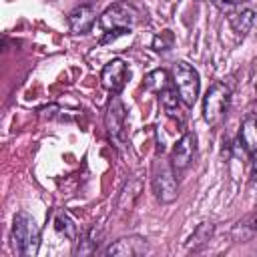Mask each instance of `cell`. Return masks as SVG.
<instances>
[{
	"instance_id": "obj_4",
	"label": "cell",
	"mask_w": 257,
	"mask_h": 257,
	"mask_svg": "<svg viewBox=\"0 0 257 257\" xmlns=\"http://www.w3.org/2000/svg\"><path fill=\"white\" fill-rule=\"evenodd\" d=\"M151 187L159 203H173L179 197V183H177V173L171 165V161L157 159L151 169Z\"/></svg>"
},
{
	"instance_id": "obj_11",
	"label": "cell",
	"mask_w": 257,
	"mask_h": 257,
	"mask_svg": "<svg viewBox=\"0 0 257 257\" xmlns=\"http://www.w3.org/2000/svg\"><path fill=\"white\" fill-rule=\"evenodd\" d=\"M237 143H239L249 155H253V153L257 151V112H251V114H247V116L241 120Z\"/></svg>"
},
{
	"instance_id": "obj_2",
	"label": "cell",
	"mask_w": 257,
	"mask_h": 257,
	"mask_svg": "<svg viewBox=\"0 0 257 257\" xmlns=\"http://www.w3.org/2000/svg\"><path fill=\"white\" fill-rule=\"evenodd\" d=\"M137 20H139V12L128 2H114V4H110L98 16V26L104 32V38L100 42L104 44L108 40H114L120 34H126L137 24Z\"/></svg>"
},
{
	"instance_id": "obj_20",
	"label": "cell",
	"mask_w": 257,
	"mask_h": 257,
	"mask_svg": "<svg viewBox=\"0 0 257 257\" xmlns=\"http://www.w3.org/2000/svg\"><path fill=\"white\" fill-rule=\"evenodd\" d=\"M211 2H213L217 8H221V10H225V12H231L233 8L245 4L247 0H211Z\"/></svg>"
},
{
	"instance_id": "obj_9",
	"label": "cell",
	"mask_w": 257,
	"mask_h": 257,
	"mask_svg": "<svg viewBox=\"0 0 257 257\" xmlns=\"http://www.w3.org/2000/svg\"><path fill=\"white\" fill-rule=\"evenodd\" d=\"M94 22H96V10L90 4L76 6L74 10L68 12V28H70L72 34H86V32H90Z\"/></svg>"
},
{
	"instance_id": "obj_21",
	"label": "cell",
	"mask_w": 257,
	"mask_h": 257,
	"mask_svg": "<svg viewBox=\"0 0 257 257\" xmlns=\"http://www.w3.org/2000/svg\"><path fill=\"white\" fill-rule=\"evenodd\" d=\"M251 187L257 189V151L251 155Z\"/></svg>"
},
{
	"instance_id": "obj_8",
	"label": "cell",
	"mask_w": 257,
	"mask_h": 257,
	"mask_svg": "<svg viewBox=\"0 0 257 257\" xmlns=\"http://www.w3.org/2000/svg\"><path fill=\"white\" fill-rule=\"evenodd\" d=\"M126 78H128V66L122 58H112L108 60L104 66H102V72H100V84L112 92V94H118L124 84H126Z\"/></svg>"
},
{
	"instance_id": "obj_14",
	"label": "cell",
	"mask_w": 257,
	"mask_h": 257,
	"mask_svg": "<svg viewBox=\"0 0 257 257\" xmlns=\"http://www.w3.org/2000/svg\"><path fill=\"white\" fill-rule=\"evenodd\" d=\"M141 191H143V181H141L139 177H131V179L126 181V185L122 187V191H120V197H118V209L124 211V213L131 211L133 205H135V201L139 199Z\"/></svg>"
},
{
	"instance_id": "obj_10",
	"label": "cell",
	"mask_w": 257,
	"mask_h": 257,
	"mask_svg": "<svg viewBox=\"0 0 257 257\" xmlns=\"http://www.w3.org/2000/svg\"><path fill=\"white\" fill-rule=\"evenodd\" d=\"M147 251V241L139 235H131V237H122L118 241H114L110 247H106L104 255H118V257H135V255H143Z\"/></svg>"
},
{
	"instance_id": "obj_17",
	"label": "cell",
	"mask_w": 257,
	"mask_h": 257,
	"mask_svg": "<svg viewBox=\"0 0 257 257\" xmlns=\"http://www.w3.org/2000/svg\"><path fill=\"white\" fill-rule=\"evenodd\" d=\"M54 229H56L58 235H62V237H66V239H70V241L76 243V239H78V227L68 217V213L56 211V215H54Z\"/></svg>"
},
{
	"instance_id": "obj_13",
	"label": "cell",
	"mask_w": 257,
	"mask_h": 257,
	"mask_svg": "<svg viewBox=\"0 0 257 257\" xmlns=\"http://www.w3.org/2000/svg\"><path fill=\"white\" fill-rule=\"evenodd\" d=\"M257 235V211L243 217L231 231V237L235 243H247Z\"/></svg>"
},
{
	"instance_id": "obj_1",
	"label": "cell",
	"mask_w": 257,
	"mask_h": 257,
	"mask_svg": "<svg viewBox=\"0 0 257 257\" xmlns=\"http://www.w3.org/2000/svg\"><path fill=\"white\" fill-rule=\"evenodd\" d=\"M10 241H12V251L18 257H34L40 247V227L36 221L20 211L14 215L12 221V231H10Z\"/></svg>"
},
{
	"instance_id": "obj_19",
	"label": "cell",
	"mask_w": 257,
	"mask_h": 257,
	"mask_svg": "<svg viewBox=\"0 0 257 257\" xmlns=\"http://www.w3.org/2000/svg\"><path fill=\"white\" fill-rule=\"evenodd\" d=\"M173 44H175V36H173L171 30H163V32L157 34V36L153 38V42H151L153 50H157V52H167V50L173 48Z\"/></svg>"
},
{
	"instance_id": "obj_18",
	"label": "cell",
	"mask_w": 257,
	"mask_h": 257,
	"mask_svg": "<svg viewBox=\"0 0 257 257\" xmlns=\"http://www.w3.org/2000/svg\"><path fill=\"white\" fill-rule=\"evenodd\" d=\"M213 233H215V225H213V223H201V225L193 231V235L189 237L187 249H189V251H199L203 245H207V243L211 241Z\"/></svg>"
},
{
	"instance_id": "obj_12",
	"label": "cell",
	"mask_w": 257,
	"mask_h": 257,
	"mask_svg": "<svg viewBox=\"0 0 257 257\" xmlns=\"http://www.w3.org/2000/svg\"><path fill=\"white\" fill-rule=\"evenodd\" d=\"M159 102H161V108L165 110V114L169 118H175L179 122H183V114H181V98H179V92L175 88H165L163 92H159Z\"/></svg>"
},
{
	"instance_id": "obj_16",
	"label": "cell",
	"mask_w": 257,
	"mask_h": 257,
	"mask_svg": "<svg viewBox=\"0 0 257 257\" xmlns=\"http://www.w3.org/2000/svg\"><path fill=\"white\" fill-rule=\"evenodd\" d=\"M173 78L169 76V72L165 70V68H155V70H151L147 76H145V80H143V88L145 90H149V92H163L165 88H169V82H171Z\"/></svg>"
},
{
	"instance_id": "obj_3",
	"label": "cell",
	"mask_w": 257,
	"mask_h": 257,
	"mask_svg": "<svg viewBox=\"0 0 257 257\" xmlns=\"http://www.w3.org/2000/svg\"><path fill=\"white\" fill-rule=\"evenodd\" d=\"M231 106V90L225 82H213L203 96V120L209 126H221Z\"/></svg>"
},
{
	"instance_id": "obj_6",
	"label": "cell",
	"mask_w": 257,
	"mask_h": 257,
	"mask_svg": "<svg viewBox=\"0 0 257 257\" xmlns=\"http://www.w3.org/2000/svg\"><path fill=\"white\" fill-rule=\"evenodd\" d=\"M124 120H126V108L120 100L118 94H112L108 104H106V114H104V126L108 133V139L116 149L124 147L126 135H124Z\"/></svg>"
},
{
	"instance_id": "obj_7",
	"label": "cell",
	"mask_w": 257,
	"mask_h": 257,
	"mask_svg": "<svg viewBox=\"0 0 257 257\" xmlns=\"http://www.w3.org/2000/svg\"><path fill=\"white\" fill-rule=\"evenodd\" d=\"M195 153H197V135L193 131H187L175 143V147L171 151V157H169V161H171V165H173L177 175L189 169V165L195 159Z\"/></svg>"
},
{
	"instance_id": "obj_5",
	"label": "cell",
	"mask_w": 257,
	"mask_h": 257,
	"mask_svg": "<svg viewBox=\"0 0 257 257\" xmlns=\"http://www.w3.org/2000/svg\"><path fill=\"white\" fill-rule=\"evenodd\" d=\"M173 84H175V90L179 92L181 102L191 108L197 102L199 90H201V78H199L197 68L189 62H185V60L175 62V66H173Z\"/></svg>"
},
{
	"instance_id": "obj_15",
	"label": "cell",
	"mask_w": 257,
	"mask_h": 257,
	"mask_svg": "<svg viewBox=\"0 0 257 257\" xmlns=\"http://www.w3.org/2000/svg\"><path fill=\"white\" fill-rule=\"evenodd\" d=\"M253 22H255V10L251 8H243V10H235V12H229V24L231 28L245 36L251 28H253Z\"/></svg>"
}]
</instances>
